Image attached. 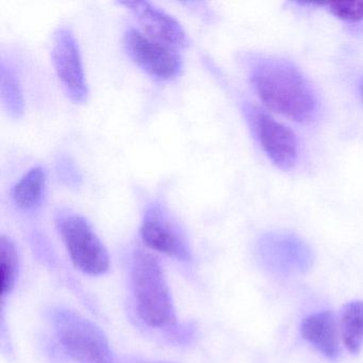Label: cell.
Wrapping results in <instances>:
<instances>
[{"label": "cell", "mask_w": 363, "mask_h": 363, "mask_svg": "<svg viewBox=\"0 0 363 363\" xmlns=\"http://www.w3.org/2000/svg\"><path fill=\"white\" fill-rule=\"evenodd\" d=\"M301 333L318 352L328 358H335L339 352L337 327L331 312H318L307 316L301 323Z\"/></svg>", "instance_id": "obj_10"}, {"label": "cell", "mask_w": 363, "mask_h": 363, "mask_svg": "<svg viewBox=\"0 0 363 363\" xmlns=\"http://www.w3.org/2000/svg\"><path fill=\"white\" fill-rule=\"evenodd\" d=\"M52 63L67 96L76 104L88 99L89 90L79 46L67 27L57 29L52 37Z\"/></svg>", "instance_id": "obj_5"}, {"label": "cell", "mask_w": 363, "mask_h": 363, "mask_svg": "<svg viewBox=\"0 0 363 363\" xmlns=\"http://www.w3.org/2000/svg\"><path fill=\"white\" fill-rule=\"evenodd\" d=\"M252 82L261 101L289 120L305 123L313 116V93L292 65L277 60L263 61L252 71Z\"/></svg>", "instance_id": "obj_1"}, {"label": "cell", "mask_w": 363, "mask_h": 363, "mask_svg": "<svg viewBox=\"0 0 363 363\" xmlns=\"http://www.w3.org/2000/svg\"><path fill=\"white\" fill-rule=\"evenodd\" d=\"M0 262L3 273L1 293L3 297H5L13 291L20 269V257L16 244L6 235H1L0 238Z\"/></svg>", "instance_id": "obj_14"}, {"label": "cell", "mask_w": 363, "mask_h": 363, "mask_svg": "<svg viewBox=\"0 0 363 363\" xmlns=\"http://www.w3.org/2000/svg\"><path fill=\"white\" fill-rule=\"evenodd\" d=\"M52 325L59 343L77 363H113L109 341L99 326L69 309L54 310Z\"/></svg>", "instance_id": "obj_3"}, {"label": "cell", "mask_w": 363, "mask_h": 363, "mask_svg": "<svg viewBox=\"0 0 363 363\" xmlns=\"http://www.w3.org/2000/svg\"><path fill=\"white\" fill-rule=\"evenodd\" d=\"M135 309L142 322L162 329L176 323V312L169 284L158 259L152 252L135 250L131 264Z\"/></svg>", "instance_id": "obj_2"}, {"label": "cell", "mask_w": 363, "mask_h": 363, "mask_svg": "<svg viewBox=\"0 0 363 363\" xmlns=\"http://www.w3.org/2000/svg\"><path fill=\"white\" fill-rule=\"evenodd\" d=\"M124 6L137 18L144 35L150 39L174 48L188 45L186 33L180 23L160 8L148 1H122Z\"/></svg>", "instance_id": "obj_8"}, {"label": "cell", "mask_w": 363, "mask_h": 363, "mask_svg": "<svg viewBox=\"0 0 363 363\" xmlns=\"http://www.w3.org/2000/svg\"><path fill=\"white\" fill-rule=\"evenodd\" d=\"M254 124L261 146L269 160L284 171L292 169L297 160L294 133L264 112L255 113Z\"/></svg>", "instance_id": "obj_9"}, {"label": "cell", "mask_w": 363, "mask_h": 363, "mask_svg": "<svg viewBox=\"0 0 363 363\" xmlns=\"http://www.w3.org/2000/svg\"><path fill=\"white\" fill-rule=\"evenodd\" d=\"M140 235L150 250L179 261L191 259V250L186 237L169 213L159 206H152L146 211Z\"/></svg>", "instance_id": "obj_7"}, {"label": "cell", "mask_w": 363, "mask_h": 363, "mask_svg": "<svg viewBox=\"0 0 363 363\" xmlns=\"http://www.w3.org/2000/svg\"><path fill=\"white\" fill-rule=\"evenodd\" d=\"M57 164H58L57 172H58L61 180L69 186H78V182L82 180V177H80L79 172L76 169L73 161L69 160L67 157H63L57 162Z\"/></svg>", "instance_id": "obj_16"}, {"label": "cell", "mask_w": 363, "mask_h": 363, "mask_svg": "<svg viewBox=\"0 0 363 363\" xmlns=\"http://www.w3.org/2000/svg\"><path fill=\"white\" fill-rule=\"evenodd\" d=\"M58 229L72 262L79 271L99 276L109 269L107 248L86 218L78 214L61 216Z\"/></svg>", "instance_id": "obj_4"}, {"label": "cell", "mask_w": 363, "mask_h": 363, "mask_svg": "<svg viewBox=\"0 0 363 363\" xmlns=\"http://www.w3.org/2000/svg\"><path fill=\"white\" fill-rule=\"evenodd\" d=\"M124 46L135 65L158 79H172L182 71V58L174 48L150 39L138 29L126 31Z\"/></svg>", "instance_id": "obj_6"}, {"label": "cell", "mask_w": 363, "mask_h": 363, "mask_svg": "<svg viewBox=\"0 0 363 363\" xmlns=\"http://www.w3.org/2000/svg\"><path fill=\"white\" fill-rule=\"evenodd\" d=\"M46 173L41 167L27 172L14 186L12 197L18 207L33 210L39 207L45 190Z\"/></svg>", "instance_id": "obj_11"}, {"label": "cell", "mask_w": 363, "mask_h": 363, "mask_svg": "<svg viewBox=\"0 0 363 363\" xmlns=\"http://www.w3.org/2000/svg\"><path fill=\"white\" fill-rule=\"evenodd\" d=\"M360 94H361V97H362V99H363V80H362V82H361V84H360Z\"/></svg>", "instance_id": "obj_17"}, {"label": "cell", "mask_w": 363, "mask_h": 363, "mask_svg": "<svg viewBox=\"0 0 363 363\" xmlns=\"http://www.w3.org/2000/svg\"><path fill=\"white\" fill-rule=\"evenodd\" d=\"M0 96L10 116L20 118L24 114L25 104L20 82L10 67L1 62L0 67Z\"/></svg>", "instance_id": "obj_13"}, {"label": "cell", "mask_w": 363, "mask_h": 363, "mask_svg": "<svg viewBox=\"0 0 363 363\" xmlns=\"http://www.w3.org/2000/svg\"><path fill=\"white\" fill-rule=\"evenodd\" d=\"M341 333L348 352L358 354L363 346V301H352L343 308Z\"/></svg>", "instance_id": "obj_12"}, {"label": "cell", "mask_w": 363, "mask_h": 363, "mask_svg": "<svg viewBox=\"0 0 363 363\" xmlns=\"http://www.w3.org/2000/svg\"><path fill=\"white\" fill-rule=\"evenodd\" d=\"M329 11L335 18L348 22L363 21V1H341L329 4Z\"/></svg>", "instance_id": "obj_15"}]
</instances>
